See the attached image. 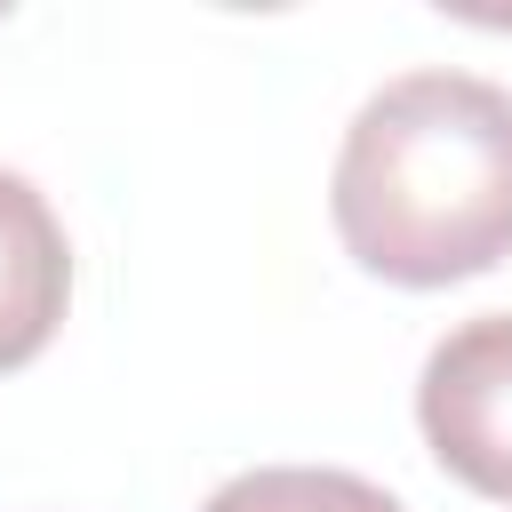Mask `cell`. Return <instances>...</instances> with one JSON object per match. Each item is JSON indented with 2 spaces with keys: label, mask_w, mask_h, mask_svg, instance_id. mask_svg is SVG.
Masks as SVG:
<instances>
[{
  "label": "cell",
  "mask_w": 512,
  "mask_h": 512,
  "mask_svg": "<svg viewBox=\"0 0 512 512\" xmlns=\"http://www.w3.org/2000/svg\"><path fill=\"white\" fill-rule=\"evenodd\" d=\"M344 248L400 288H448L512 256V88L480 72L384 80L328 184Z\"/></svg>",
  "instance_id": "obj_1"
},
{
  "label": "cell",
  "mask_w": 512,
  "mask_h": 512,
  "mask_svg": "<svg viewBox=\"0 0 512 512\" xmlns=\"http://www.w3.org/2000/svg\"><path fill=\"white\" fill-rule=\"evenodd\" d=\"M416 424L464 488L512 504V312H480L432 344L416 376Z\"/></svg>",
  "instance_id": "obj_2"
},
{
  "label": "cell",
  "mask_w": 512,
  "mask_h": 512,
  "mask_svg": "<svg viewBox=\"0 0 512 512\" xmlns=\"http://www.w3.org/2000/svg\"><path fill=\"white\" fill-rule=\"evenodd\" d=\"M64 296H72L64 224L16 168H0V376L48 352Z\"/></svg>",
  "instance_id": "obj_3"
},
{
  "label": "cell",
  "mask_w": 512,
  "mask_h": 512,
  "mask_svg": "<svg viewBox=\"0 0 512 512\" xmlns=\"http://www.w3.org/2000/svg\"><path fill=\"white\" fill-rule=\"evenodd\" d=\"M200 512H408V504L336 464H256V472L224 480Z\"/></svg>",
  "instance_id": "obj_4"
}]
</instances>
